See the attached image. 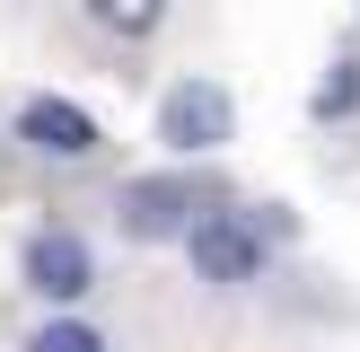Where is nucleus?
<instances>
[{"instance_id":"obj_1","label":"nucleus","mask_w":360,"mask_h":352,"mask_svg":"<svg viewBox=\"0 0 360 352\" xmlns=\"http://www.w3.org/2000/svg\"><path fill=\"white\" fill-rule=\"evenodd\" d=\"M176 238H185V256H193V282H211V291H246V282H264V229L246 220V211L211 203V211H193Z\"/></svg>"},{"instance_id":"obj_2","label":"nucleus","mask_w":360,"mask_h":352,"mask_svg":"<svg viewBox=\"0 0 360 352\" xmlns=\"http://www.w3.org/2000/svg\"><path fill=\"white\" fill-rule=\"evenodd\" d=\"M229 132H238V106H229V88H220V80H176L167 97H158V141H167V150L211 158Z\"/></svg>"},{"instance_id":"obj_3","label":"nucleus","mask_w":360,"mask_h":352,"mask_svg":"<svg viewBox=\"0 0 360 352\" xmlns=\"http://www.w3.org/2000/svg\"><path fill=\"white\" fill-rule=\"evenodd\" d=\"M18 273H27V291H35V299H53V308H70V299L97 291V256H88L79 229H35L27 256H18Z\"/></svg>"},{"instance_id":"obj_4","label":"nucleus","mask_w":360,"mask_h":352,"mask_svg":"<svg viewBox=\"0 0 360 352\" xmlns=\"http://www.w3.org/2000/svg\"><path fill=\"white\" fill-rule=\"evenodd\" d=\"M18 141H27L35 158H53V168H88V158L105 150L97 115L70 106V97H27V106H18Z\"/></svg>"},{"instance_id":"obj_5","label":"nucleus","mask_w":360,"mask_h":352,"mask_svg":"<svg viewBox=\"0 0 360 352\" xmlns=\"http://www.w3.org/2000/svg\"><path fill=\"white\" fill-rule=\"evenodd\" d=\"M185 220H193V185H185V176H132V185L115 194V229L141 238V246L176 238Z\"/></svg>"},{"instance_id":"obj_6","label":"nucleus","mask_w":360,"mask_h":352,"mask_svg":"<svg viewBox=\"0 0 360 352\" xmlns=\"http://www.w3.org/2000/svg\"><path fill=\"white\" fill-rule=\"evenodd\" d=\"M88 27L115 35V44H150L167 27V0H88Z\"/></svg>"},{"instance_id":"obj_7","label":"nucleus","mask_w":360,"mask_h":352,"mask_svg":"<svg viewBox=\"0 0 360 352\" xmlns=\"http://www.w3.org/2000/svg\"><path fill=\"white\" fill-rule=\"evenodd\" d=\"M27 352H105V334L79 326V317H44V326L27 334Z\"/></svg>"},{"instance_id":"obj_8","label":"nucleus","mask_w":360,"mask_h":352,"mask_svg":"<svg viewBox=\"0 0 360 352\" xmlns=\"http://www.w3.org/2000/svg\"><path fill=\"white\" fill-rule=\"evenodd\" d=\"M352 106H360V62H352V53H343V62H334V70H326V88H316V123H343V115H352Z\"/></svg>"}]
</instances>
